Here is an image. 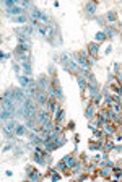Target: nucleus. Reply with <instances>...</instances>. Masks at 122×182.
Returning a JSON list of instances; mask_svg holds the SVG:
<instances>
[{
	"mask_svg": "<svg viewBox=\"0 0 122 182\" xmlns=\"http://www.w3.org/2000/svg\"><path fill=\"white\" fill-rule=\"evenodd\" d=\"M86 81H88V86H98V81H96V78L93 77V75L86 77Z\"/></svg>",
	"mask_w": 122,
	"mask_h": 182,
	"instance_id": "nucleus-25",
	"label": "nucleus"
},
{
	"mask_svg": "<svg viewBox=\"0 0 122 182\" xmlns=\"http://www.w3.org/2000/svg\"><path fill=\"white\" fill-rule=\"evenodd\" d=\"M25 133H26V127H25V125H16L15 135H16V136H23Z\"/></svg>",
	"mask_w": 122,
	"mask_h": 182,
	"instance_id": "nucleus-21",
	"label": "nucleus"
},
{
	"mask_svg": "<svg viewBox=\"0 0 122 182\" xmlns=\"http://www.w3.org/2000/svg\"><path fill=\"white\" fill-rule=\"evenodd\" d=\"M98 52H100V46H98V42H90L88 44V54L91 57H98Z\"/></svg>",
	"mask_w": 122,
	"mask_h": 182,
	"instance_id": "nucleus-10",
	"label": "nucleus"
},
{
	"mask_svg": "<svg viewBox=\"0 0 122 182\" xmlns=\"http://www.w3.org/2000/svg\"><path fill=\"white\" fill-rule=\"evenodd\" d=\"M93 132H95V138H98V140H100V138H101V136H103V132H101V130H100V129L93 130Z\"/></svg>",
	"mask_w": 122,
	"mask_h": 182,
	"instance_id": "nucleus-35",
	"label": "nucleus"
},
{
	"mask_svg": "<svg viewBox=\"0 0 122 182\" xmlns=\"http://www.w3.org/2000/svg\"><path fill=\"white\" fill-rule=\"evenodd\" d=\"M72 169L75 171V172H81V166H80V164H75V166H73Z\"/></svg>",
	"mask_w": 122,
	"mask_h": 182,
	"instance_id": "nucleus-37",
	"label": "nucleus"
},
{
	"mask_svg": "<svg viewBox=\"0 0 122 182\" xmlns=\"http://www.w3.org/2000/svg\"><path fill=\"white\" fill-rule=\"evenodd\" d=\"M114 150H116V151H122V146H120V145H119V146H114Z\"/></svg>",
	"mask_w": 122,
	"mask_h": 182,
	"instance_id": "nucleus-40",
	"label": "nucleus"
},
{
	"mask_svg": "<svg viewBox=\"0 0 122 182\" xmlns=\"http://www.w3.org/2000/svg\"><path fill=\"white\" fill-rule=\"evenodd\" d=\"M33 172H36V169H34V168H31V166H30V168H26V176H28V177H30V176H31Z\"/></svg>",
	"mask_w": 122,
	"mask_h": 182,
	"instance_id": "nucleus-36",
	"label": "nucleus"
},
{
	"mask_svg": "<svg viewBox=\"0 0 122 182\" xmlns=\"http://www.w3.org/2000/svg\"><path fill=\"white\" fill-rule=\"evenodd\" d=\"M0 57H2V59H8V54H5V52H0Z\"/></svg>",
	"mask_w": 122,
	"mask_h": 182,
	"instance_id": "nucleus-38",
	"label": "nucleus"
},
{
	"mask_svg": "<svg viewBox=\"0 0 122 182\" xmlns=\"http://www.w3.org/2000/svg\"><path fill=\"white\" fill-rule=\"evenodd\" d=\"M49 172H51V180H52V182L60 180V174L57 172V169H49Z\"/></svg>",
	"mask_w": 122,
	"mask_h": 182,
	"instance_id": "nucleus-22",
	"label": "nucleus"
},
{
	"mask_svg": "<svg viewBox=\"0 0 122 182\" xmlns=\"http://www.w3.org/2000/svg\"><path fill=\"white\" fill-rule=\"evenodd\" d=\"M5 7H7L8 10H11L13 7H16V5H15V2H11V0H7V2H5Z\"/></svg>",
	"mask_w": 122,
	"mask_h": 182,
	"instance_id": "nucleus-34",
	"label": "nucleus"
},
{
	"mask_svg": "<svg viewBox=\"0 0 122 182\" xmlns=\"http://www.w3.org/2000/svg\"><path fill=\"white\" fill-rule=\"evenodd\" d=\"M13 21H16V23H26V21H28V16H26V15L16 16V18H13Z\"/></svg>",
	"mask_w": 122,
	"mask_h": 182,
	"instance_id": "nucleus-32",
	"label": "nucleus"
},
{
	"mask_svg": "<svg viewBox=\"0 0 122 182\" xmlns=\"http://www.w3.org/2000/svg\"><path fill=\"white\" fill-rule=\"evenodd\" d=\"M28 179H30L31 182H33V180H39V179H41V174H39L38 171H36V172H33V174H31V176H30V177H28Z\"/></svg>",
	"mask_w": 122,
	"mask_h": 182,
	"instance_id": "nucleus-33",
	"label": "nucleus"
},
{
	"mask_svg": "<svg viewBox=\"0 0 122 182\" xmlns=\"http://www.w3.org/2000/svg\"><path fill=\"white\" fill-rule=\"evenodd\" d=\"M62 159L65 161V164H67V168H68V169H70V168H73L75 164H77V159H75L72 155H65V156H63Z\"/></svg>",
	"mask_w": 122,
	"mask_h": 182,
	"instance_id": "nucleus-13",
	"label": "nucleus"
},
{
	"mask_svg": "<svg viewBox=\"0 0 122 182\" xmlns=\"http://www.w3.org/2000/svg\"><path fill=\"white\" fill-rule=\"evenodd\" d=\"M65 169H68V168H67V164H65V161H63V159L57 163V171H65Z\"/></svg>",
	"mask_w": 122,
	"mask_h": 182,
	"instance_id": "nucleus-30",
	"label": "nucleus"
},
{
	"mask_svg": "<svg viewBox=\"0 0 122 182\" xmlns=\"http://www.w3.org/2000/svg\"><path fill=\"white\" fill-rule=\"evenodd\" d=\"M96 8H98V3L96 2H88L85 5V13L88 18H91V16H95L96 15Z\"/></svg>",
	"mask_w": 122,
	"mask_h": 182,
	"instance_id": "nucleus-4",
	"label": "nucleus"
},
{
	"mask_svg": "<svg viewBox=\"0 0 122 182\" xmlns=\"http://www.w3.org/2000/svg\"><path fill=\"white\" fill-rule=\"evenodd\" d=\"M38 89L39 91H47V88H49V81H47V77L46 75H41L39 78H38Z\"/></svg>",
	"mask_w": 122,
	"mask_h": 182,
	"instance_id": "nucleus-5",
	"label": "nucleus"
},
{
	"mask_svg": "<svg viewBox=\"0 0 122 182\" xmlns=\"http://www.w3.org/2000/svg\"><path fill=\"white\" fill-rule=\"evenodd\" d=\"M16 125H18V124H16L15 121H8L7 124H5L3 125V133L5 135H7V136H11V135H13L15 133V129H16Z\"/></svg>",
	"mask_w": 122,
	"mask_h": 182,
	"instance_id": "nucleus-2",
	"label": "nucleus"
},
{
	"mask_svg": "<svg viewBox=\"0 0 122 182\" xmlns=\"http://www.w3.org/2000/svg\"><path fill=\"white\" fill-rule=\"evenodd\" d=\"M111 109L114 114H122V104H112Z\"/></svg>",
	"mask_w": 122,
	"mask_h": 182,
	"instance_id": "nucleus-28",
	"label": "nucleus"
},
{
	"mask_svg": "<svg viewBox=\"0 0 122 182\" xmlns=\"http://www.w3.org/2000/svg\"><path fill=\"white\" fill-rule=\"evenodd\" d=\"M111 98H112V101H114V104H122V96H120V94L114 93V94H111Z\"/></svg>",
	"mask_w": 122,
	"mask_h": 182,
	"instance_id": "nucleus-27",
	"label": "nucleus"
},
{
	"mask_svg": "<svg viewBox=\"0 0 122 182\" xmlns=\"http://www.w3.org/2000/svg\"><path fill=\"white\" fill-rule=\"evenodd\" d=\"M13 70H15V72H20V70H21V67H20L18 64H16V65L13 67Z\"/></svg>",
	"mask_w": 122,
	"mask_h": 182,
	"instance_id": "nucleus-39",
	"label": "nucleus"
},
{
	"mask_svg": "<svg viewBox=\"0 0 122 182\" xmlns=\"http://www.w3.org/2000/svg\"><path fill=\"white\" fill-rule=\"evenodd\" d=\"M36 101H38V104H41V106L44 107V104H47V101H49L47 91H38V94H36Z\"/></svg>",
	"mask_w": 122,
	"mask_h": 182,
	"instance_id": "nucleus-6",
	"label": "nucleus"
},
{
	"mask_svg": "<svg viewBox=\"0 0 122 182\" xmlns=\"http://www.w3.org/2000/svg\"><path fill=\"white\" fill-rule=\"evenodd\" d=\"M36 122L41 125V127H43V125H46V124H49V122H51L49 111H44V109L38 111V114H36Z\"/></svg>",
	"mask_w": 122,
	"mask_h": 182,
	"instance_id": "nucleus-1",
	"label": "nucleus"
},
{
	"mask_svg": "<svg viewBox=\"0 0 122 182\" xmlns=\"http://www.w3.org/2000/svg\"><path fill=\"white\" fill-rule=\"evenodd\" d=\"M104 150H106V151H111V150H114V143H112V141H104Z\"/></svg>",
	"mask_w": 122,
	"mask_h": 182,
	"instance_id": "nucleus-31",
	"label": "nucleus"
},
{
	"mask_svg": "<svg viewBox=\"0 0 122 182\" xmlns=\"http://www.w3.org/2000/svg\"><path fill=\"white\" fill-rule=\"evenodd\" d=\"M18 81H20V85H21V88H26L28 85H30V83L33 81V80H31L30 77H28V75H21V77L18 78Z\"/></svg>",
	"mask_w": 122,
	"mask_h": 182,
	"instance_id": "nucleus-14",
	"label": "nucleus"
},
{
	"mask_svg": "<svg viewBox=\"0 0 122 182\" xmlns=\"http://www.w3.org/2000/svg\"><path fill=\"white\" fill-rule=\"evenodd\" d=\"M8 13H10V15H13L15 18H16V16H21V15H23V8L16 5V7H13L11 10H8Z\"/></svg>",
	"mask_w": 122,
	"mask_h": 182,
	"instance_id": "nucleus-17",
	"label": "nucleus"
},
{
	"mask_svg": "<svg viewBox=\"0 0 122 182\" xmlns=\"http://www.w3.org/2000/svg\"><path fill=\"white\" fill-rule=\"evenodd\" d=\"M44 38L47 39V41H52V39H54V26H47V28H46Z\"/></svg>",
	"mask_w": 122,
	"mask_h": 182,
	"instance_id": "nucleus-16",
	"label": "nucleus"
},
{
	"mask_svg": "<svg viewBox=\"0 0 122 182\" xmlns=\"http://www.w3.org/2000/svg\"><path fill=\"white\" fill-rule=\"evenodd\" d=\"M103 146H104V141L103 140H98L96 143H95V141H91V143H90V150H101Z\"/></svg>",
	"mask_w": 122,
	"mask_h": 182,
	"instance_id": "nucleus-20",
	"label": "nucleus"
},
{
	"mask_svg": "<svg viewBox=\"0 0 122 182\" xmlns=\"http://www.w3.org/2000/svg\"><path fill=\"white\" fill-rule=\"evenodd\" d=\"M46 106H47V111L49 112H55V109H57V99H49Z\"/></svg>",
	"mask_w": 122,
	"mask_h": 182,
	"instance_id": "nucleus-18",
	"label": "nucleus"
},
{
	"mask_svg": "<svg viewBox=\"0 0 122 182\" xmlns=\"http://www.w3.org/2000/svg\"><path fill=\"white\" fill-rule=\"evenodd\" d=\"M15 114L13 112H10V111H5V109H2V114H0V117H2V121L5 122V121H10L11 117H13Z\"/></svg>",
	"mask_w": 122,
	"mask_h": 182,
	"instance_id": "nucleus-19",
	"label": "nucleus"
},
{
	"mask_svg": "<svg viewBox=\"0 0 122 182\" xmlns=\"http://www.w3.org/2000/svg\"><path fill=\"white\" fill-rule=\"evenodd\" d=\"M103 133H106V135H112L116 133V125L112 122H106L103 125Z\"/></svg>",
	"mask_w": 122,
	"mask_h": 182,
	"instance_id": "nucleus-9",
	"label": "nucleus"
},
{
	"mask_svg": "<svg viewBox=\"0 0 122 182\" xmlns=\"http://www.w3.org/2000/svg\"><path fill=\"white\" fill-rule=\"evenodd\" d=\"M16 33H18V36H25L30 39L33 36V26H18L16 28Z\"/></svg>",
	"mask_w": 122,
	"mask_h": 182,
	"instance_id": "nucleus-3",
	"label": "nucleus"
},
{
	"mask_svg": "<svg viewBox=\"0 0 122 182\" xmlns=\"http://www.w3.org/2000/svg\"><path fill=\"white\" fill-rule=\"evenodd\" d=\"M95 112H96V102H90L88 104V107H86V112H85V116H86V119L88 121H91L93 117H95Z\"/></svg>",
	"mask_w": 122,
	"mask_h": 182,
	"instance_id": "nucleus-8",
	"label": "nucleus"
},
{
	"mask_svg": "<svg viewBox=\"0 0 122 182\" xmlns=\"http://www.w3.org/2000/svg\"><path fill=\"white\" fill-rule=\"evenodd\" d=\"M70 62H72V55L68 54V52H63V54L60 55V64L65 67V68L68 67V64H70Z\"/></svg>",
	"mask_w": 122,
	"mask_h": 182,
	"instance_id": "nucleus-12",
	"label": "nucleus"
},
{
	"mask_svg": "<svg viewBox=\"0 0 122 182\" xmlns=\"http://www.w3.org/2000/svg\"><path fill=\"white\" fill-rule=\"evenodd\" d=\"M77 83H78V86L81 88V91H83V89H88V81H86V77L77 75Z\"/></svg>",
	"mask_w": 122,
	"mask_h": 182,
	"instance_id": "nucleus-11",
	"label": "nucleus"
},
{
	"mask_svg": "<svg viewBox=\"0 0 122 182\" xmlns=\"http://www.w3.org/2000/svg\"><path fill=\"white\" fill-rule=\"evenodd\" d=\"M21 68H23V72H25V75H31V65H30V62L21 64Z\"/></svg>",
	"mask_w": 122,
	"mask_h": 182,
	"instance_id": "nucleus-26",
	"label": "nucleus"
},
{
	"mask_svg": "<svg viewBox=\"0 0 122 182\" xmlns=\"http://www.w3.org/2000/svg\"><path fill=\"white\" fill-rule=\"evenodd\" d=\"M52 119H54L55 122H60L62 119H63V107H57L55 112H54V117H52Z\"/></svg>",
	"mask_w": 122,
	"mask_h": 182,
	"instance_id": "nucleus-15",
	"label": "nucleus"
},
{
	"mask_svg": "<svg viewBox=\"0 0 122 182\" xmlns=\"http://www.w3.org/2000/svg\"><path fill=\"white\" fill-rule=\"evenodd\" d=\"M98 176H101L103 179H109L112 176V168L111 166H101V169L98 171Z\"/></svg>",
	"mask_w": 122,
	"mask_h": 182,
	"instance_id": "nucleus-7",
	"label": "nucleus"
},
{
	"mask_svg": "<svg viewBox=\"0 0 122 182\" xmlns=\"http://www.w3.org/2000/svg\"><path fill=\"white\" fill-rule=\"evenodd\" d=\"M106 20L108 21H116V20H117V15H116L114 11H109V13L106 15Z\"/></svg>",
	"mask_w": 122,
	"mask_h": 182,
	"instance_id": "nucleus-29",
	"label": "nucleus"
},
{
	"mask_svg": "<svg viewBox=\"0 0 122 182\" xmlns=\"http://www.w3.org/2000/svg\"><path fill=\"white\" fill-rule=\"evenodd\" d=\"M95 39H96V41H95V42H98V44H101V42H104V41H106V34H104L103 31H100V33H96V36H95Z\"/></svg>",
	"mask_w": 122,
	"mask_h": 182,
	"instance_id": "nucleus-24",
	"label": "nucleus"
},
{
	"mask_svg": "<svg viewBox=\"0 0 122 182\" xmlns=\"http://www.w3.org/2000/svg\"><path fill=\"white\" fill-rule=\"evenodd\" d=\"M103 33L106 34V38H114L116 36V30H114V28H111V26H106Z\"/></svg>",
	"mask_w": 122,
	"mask_h": 182,
	"instance_id": "nucleus-23",
	"label": "nucleus"
}]
</instances>
